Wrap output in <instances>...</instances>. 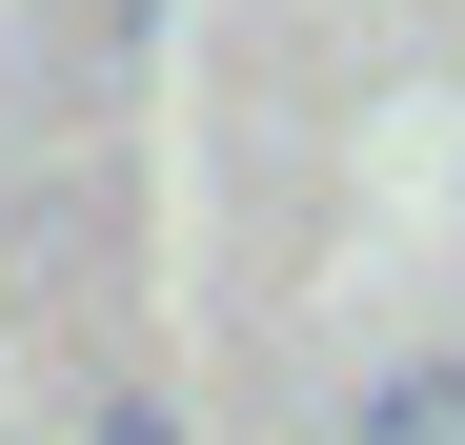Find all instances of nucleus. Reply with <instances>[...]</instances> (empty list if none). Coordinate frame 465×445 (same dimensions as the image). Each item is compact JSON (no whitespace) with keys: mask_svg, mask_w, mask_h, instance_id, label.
<instances>
[{"mask_svg":"<svg viewBox=\"0 0 465 445\" xmlns=\"http://www.w3.org/2000/svg\"><path fill=\"white\" fill-rule=\"evenodd\" d=\"M344 445H465V364H384Z\"/></svg>","mask_w":465,"mask_h":445,"instance_id":"obj_1","label":"nucleus"}]
</instances>
